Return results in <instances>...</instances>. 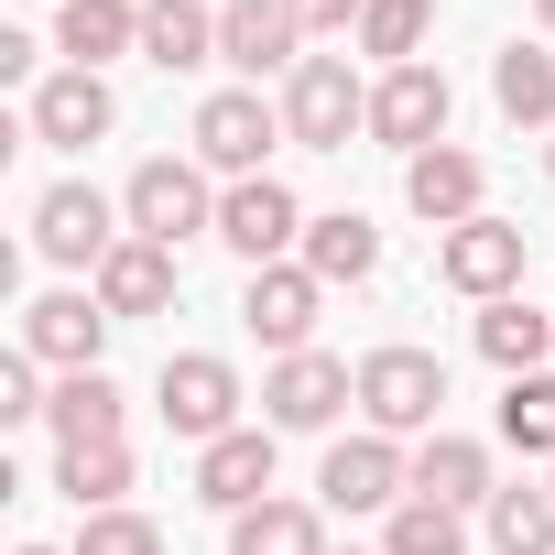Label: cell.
<instances>
[{"label":"cell","mask_w":555,"mask_h":555,"mask_svg":"<svg viewBox=\"0 0 555 555\" xmlns=\"http://www.w3.org/2000/svg\"><path fill=\"white\" fill-rule=\"evenodd\" d=\"M120 218H131V240L185 250V240H218V185H207V164H196V153H153V164H131Z\"/></svg>","instance_id":"1"},{"label":"cell","mask_w":555,"mask_h":555,"mask_svg":"<svg viewBox=\"0 0 555 555\" xmlns=\"http://www.w3.org/2000/svg\"><path fill=\"white\" fill-rule=\"evenodd\" d=\"M349 131H371V88H360V66H349V55H306V66L284 77V142H306V153H349Z\"/></svg>","instance_id":"2"},{"label":"cell","mask_w":555,"mask_h":555,"mask_svg":"<svg viewBox=\"0 0 555 555\" xmlns=\"http://www.w3.org/2000/svg\"><path fill=\"white\" fill-rule=\"evenodd\" d=\"M447 414V360L436 349H371L360 360V425L371 436H436Z\"/></svg>","instance_id":"3"},{"label":"cell","mask_w":555,"mask_h":555,"mask_svg":"<svg viewBox=\"0 0 555 555\" xmlns=\"http://www.w3.org/2000/svg\"><path fill=\"white\" fill-rule=\"evenodd\" d=\"M522 261H533V229H512V218L436 229V272H447V295H468V306H501V295H522Z\"/></svg>","instance_id":"4"},{"label":"cell","mask_w":555,"mask_h":555,"mask_svg":"<svg viewBox=\"0 0 555 555\" xmlns=\"http://www.w3.org/2000/svg\"><path fill=\"white\" fill-rule=\"evenodd\" d=\"M349 403H360V371L327 360V349H295V360L261 371V425H272V436H317V425H338Z\"/></svg>","instance_id":"5"},{"label":"cell","mask_w":555,"mask_h":555,"mask_svg":"<svg viewBox=\"0 0 555 555\" xmlns=\"http://www.w3.org/2000/svg\"><path fill=\"white\" fill-rule=\"evenodd\" d=\"M120 240H131V218H120L99 185H44V196H34V250H44L55 272H99Z\"/></svg>","instance_id":"6"},{"label":"cell","mask_w":555,"mask_h":555,"mask_svg":"<svg viewBox=\"0 0 555 555\" xmlns=\"http://www.w3.org/2000/svg\"><path fill=\"white\" fill-rule=\"evenodd\" d=\"M317 501L327 512H403L414 501V457H403V436H338L327 447V468H317Z\"/></svg>","instance_id":"7"},{"label":"cell","mask_w":555,"mask_h":555,"mask_svg":"<svg viewBox=\"0 0 555 555\" xmlns=\"http://www.w3.org/2000/svg\"><path fill=\"white\" fill-rule=\"evenodd\" d=\"M272 142H284V109H272L261 88H218V99L196 109V142H185V153H196L207 175H229V185H250Z\"/></svg>","instance_id":"8"},{"label":"cell","mask_w":555,"mask_h":555,"mask_svg":"<svg viewBox=\"0 0 555 555\" xmlns=\"http://www.w3.org/2000/svg\"><path fill=\"white\" fill-rule=\"evenodd\" d=\"M153 414H164L175 436L218 447V436L240 425V371H229L218 349H175V360H164V382H153Z\"/></svg>","instance_id":"9"},{"label":"cell","mask_w":555,"mask_h":555,"mask_svg":"<svg viewBox=\"0 0 555 555\" xmlns=\"http://www.w3.org/2000/svg\"><path fill=\"white\" fill-rule=\"evenodd\" d=\"M218 240L261 272V261H295L306 250V207L284 175H250V185H218Z\"/></svg>","instance_id":"10"},{"label":"cell","mask_w":555,"mask_h":555,"mask_svg":"<svg viewBox=\"0 0 555 555\" xmlns=\"http://www.w3.org/2000/svg\"><path fill=\"white\" fill-rule=\"evenodd\" d=\"M447 109H457V99H447V66H392V77H371V142L403 153V164L447 142Z\"/></svg>","instance_id":"11"},{"label":"cell","mask_w":555,"mask_h":555,"mask_svg":"<svg viewBox=\"0 0 555 555\" xmlns=\"http://www.w3.org/2000/svg\"><path fill=\"white\" fill-rule=\"evenodd\" d=\"M109 327H120V317H109L88 284H55V295L23 306V349H34L44 371H99V360H109Z\"/></svg>","instance_id":"12"},{"label":"cell","mask_w":555,"mask_h":555,"mask_svg":"<svg viewBox=\"0 0 555 555\" xmlns=\"http://www.w3.org/2000/svg\"><path fill=\"white\" fill-rule=\"evenodd\" d=\"M317 306H327V284H317L306 261H261L250 284H240V317H250V338H261L272 360L317 349Z\"/></svg>","instance_id":"13"},{"label":"cell","mask_w":555,"mask_h":555,"mask_svg":"<svg viewBox=\"0 0 555 555\" xmlns=\"http://www.w3.org/2000/svg\"><path fill=\"white\" fill-rule=\"evenodd\" d=\"M109 120H120V99H109V77H99V66H55V77L34 88V109H23V131H34V142H55V153L109 142Z\"/></svg>","instance_id":"14"},{"label":"cell","mask_w":555,"mask_h":555,"mask_svg":"<svg viewBox=\"0 0 555 555\" xmlns=\"http://www.w3.org/2000/svg\"><path fill=\"white\" fill-rule=\"evenodd\" d=\"M306 23L284 12V0H229L218 12V66H240V77H295L306 55Z\"/></svg>","instance_id":"15"},{"label":"cell","mask_w":555,"mask_h":555,"mask_svg":"<svg viewBox=\"0 0 555 555\" xmlns=\"http://www.w3.org/2000/svg\"><path fill=\"white\" fill-rule=\"evenodd\" d=\"M479 196H490V175H479V153H457V142H436V153L403 164V207H414L425 229H468V218H490Z\"/></svg>","instance_id":"16"},{"label":"cell","mask_w":555,"mask_h":555,"mask_svg":"<svg viewBox=\"0 0 555 555\" xmlns=\"http://www.w3.org/2000/svg\"><path fill=\"white\" fill-rule=\"evenodd\" d=\"M196 501L207 512H250V501H272V425H229L218 447H196Z\"/></svg>","instance_id":"17"},{"label":"cell","mask_w":555,"mask_h":555,"mask_svg":"<svg viewBox=\"0 0 555 555\" xmlns=\"http://www.w3.org/2000/svg\"><path fill=\"white\" fill-rule=\"evenodd\" d=\"M490 490H501V479H490V447H479V436H447V425H436V436L414 447V501H436V512H490Z\"/></svg>","instance_id":"18"},{"label":"cell","mask_w":555,"mask_h":555,"mask_svg":"<svg viewBox=\"0 0 555 555\" xmlns=\"http://www.w3.org/2000/svg\"><path fill=\"white\" fill-rule=\"evenodd\" d=\"M88 295H99L120 327H131V317H164V306H175V250H164V240H120V250L88 272Z\"/></svg>","instance_id":"19"},{"label":"cell","mask_w":555,"mask_h":555,"mask_svg":"<svg viewBox=\"0 0 555 555\" xmlns=\"http://www.w3.org/2000/svg\"><path fill=\"white\" fill-rule=\"evenodd\" d=\"M142 66H164V77L218 66V12L207 0H142Z\"/></svg>","instance_id":"20"},{"label":"cell","mask_w":555,"mask_h":555,"mask_svg":"<svg viewBox=\"0 0 555 555\" xmlns=\"http://www.w3.org/2000/svg\"><path fill=\"white\" fill-rule=\"evenodd\" d=\"M479 360H490L501 382H522V371H555V317H544V306H522V295L479 306Z\"/></svg>","instance_id":"21"},{"label":"cell","mask_w":555,"mask_h":555,"mask_svg":"<svg viewBox=\"0 0 555 555\" xmlns=\"http://www.w3.org/2000/svg\"><path fill=\"white\" fill-rule=\"evenodd\" d=\"M55 55H66V66L142 55V0H66V12H55Z\"/></svg>","instance_id":"22"},{"label":"cell","mask_w":555,"mask_h":555,"mask_svg":"<svg viewBox=\"0 0 555 555\" xmlns=\"http://www.w3.org/2000/svg\"><path fill=\"white\" fill-rule=\"evenodd\" d=\"M317 284H371L382 272V229L360 218V207H327V218H306V250H295Z\"/></svg>","instance_id":"23"},{"label":"cell","mask_w":555,"mask_h":555,"mask_svg":"<svg viewBox=\"0 0 555 555\" xmlns=\"http://www.w3.org/2000/svg\"><path fill=\"white\" fill-rule=\"evenodd\" d=\"M120 382L109 371H66L55 382V403H44V425H55V447H120Z\"/></svg>","instance_id":"24"},{"label":"cell","mask_w":555,"mask_h":555,"mask_svg":"<svg viewBox=\"0 0 555 555\" xmlns=\"http://www.w3.org/2000/svg\"><path fill=\"white\" fill-rule=\"evenodd\" d=\"M229 555H327V512L317 501H250L240 522H229Z\"/></svg>","instance_id":"25"},{"label":"cell","mask_w":555,"mask_h":555,"mask_svg":"<svg viewBox=\"0 0 555 555\" xmlns=\"http://www.w3.org/2000/svg\"><path fill=\"white\" fill-rule=\"evenodd\" d=\"M490 99L512 131H555V55L544 44H501L490 55Z\"/></svg>","instance_id":"26"},{"label":"cell","mask_w":555,"mask_h":555,"mask_svg":"<svg viewBox=\"0 0 555 555\" xmlns=\"http://www.w3.org/2000/svg\"><path fill=\"white\" fill-rule=\"evenodd\" d=\"M131 479H142L131 447H55V490H66L77 512H131V501H120Z\"/></svg>","instance_id":"27"},{"label":"cell","mask_w":555,"mask_h":555,"mask_svg":"<svg viewBox=\"0 0 555 555\" xmlns=\"http://www.w3.org/2000/svg\"><path fill=\"white\" fill-rule=\"evenodd\" d=\"M479 522H490V555H555V490H522L512 479V490H490Z\"/></svg>","instance_id":"28"},{"label":"cell","mask_w":555,"mask_h":555,"mask_svg":"<svg viewBox=\"0 0 555 555\" xmlns=\"http://www.w3.org/2000/svg\"><path fill=\"white\" fill-rule=\"evenodd\" d=\"M501 447L555 468V371H522V382H501Z\"/></svg>","instance_id":"29"},{"label":"cell","mask_w":555,"mask_h":555,"mask_svg":"<svg viewBox=\"0 0 555 555\" xmlns=\"http://www.w3.org/2000/svg\"><path fill=\"white\" fill-rule=\"evenodd\" d=\"M425 34H436V0H371L360 12V55H382V77L425 66Z\"/></svg>","instance_id":"30"},{"label":"cell","mask_w":555,"mask_h":555,"mask_svg":"<svg viewBox=\"0 0 555 555\" xmlns=\"http://www.w3.org/2000/svg\"><path fill=\"white\" fill-rule=\"evenodd\" d=\"M382 555H468V512L403 501V512H382Z\"/></svg>","instance_id":"31"},{"label":"cell","mask_w":555,"mask_h":555,"mask_svg":"<svg viewBox=\"0 0 555 555\" xmlns=\"http://www.w3.org/2000/svg\"><path fill=\"white\" fill-rule=\"evenodd\" d=\"M66 555H164V522H142V512H77Z\"/></svg>","instance_id":"32"},{"label":"cell","mask_w":555,"mask_h":555,"mask_svg":"<svg viewBox=\"0 0 555 555\" xmlns=\"http://www.w3.org/2000/svg\"><path fill=\"white\" fill-rule=\"evenodd\" d=\"M55 392H44V360L34 349H12V360H0V425H34Z\"/></svg>","instance_id":"33"},{"label":"cell","mask_w":555,"mask_h":555,"mask_svg":"<svg viewBox=\"0 0 555 555\" xmlns=\"http://www.w3.org/2000/svg\"><path fill=\"white\" fill-rule=\"evenodd\" d=\"M284 12H295L306 34H360V12H371V0H284Z\"/></svg>","instance_id":"34"},{"label":"cell","mask_w":555,"mask_h":555,"mask_svg":"<svg viewBox=\"0 0 555 555\" xmlns=\"http://www.w3.org/2000/svg\"><path fill=\"white\" fill-rule=\"evenodd\" d=\"M533 23H544V34H555V0H533Z\"/></svg>","instance_id":"35"},{"label":"cell","mask_w":555,"mask_h":555,"mask_svg":"<svg viewBox=\"0 0 555 555\" xmlns=\"http://www.w3.org/2000/svg\"><path fill=\"white\" fill-rule=\"evenodd\" d=\"M12 555H66V544H12Z\"/></svg>","instance_id":"36"},{"label":"cell","mask_w":555,"mask_h":555,"mask_svg":"<svg viewBox=\"0 0 555 555\" xmlns=\"http://www.w3.org/2000/svg\"><path fill=\"white\" fill-rule=\"evenodd\" d=\"M544 185H555V142H544Z\"/></svg>","instance_id":"37"},{"label":"cell","mask_w":555,"mask_h":555,"mask_svg":"<svg viewBox=\"0 0 555 555\" xmlns=\"http://www.w3.org/2000/svg\"><path fill=\"white\" fill-rule=\"evenodd\" d=\"M349 555H360V544H349ZM371 555H382V544H371Z\"/></svg>","instance_id":"38"},{"label":"cell","mask_w":555,"mask_h":555,"mask_svg":"<svg viewBox=\"0 0 555 555\" xmlns=\"http://www.w3.org/2000/svg\"><path fill=\"white\" fill-rule=\"evenodd\" d=\"M544 490H555V468H544Z\"/></svg>","instance_id":"39"}]
</instances>
